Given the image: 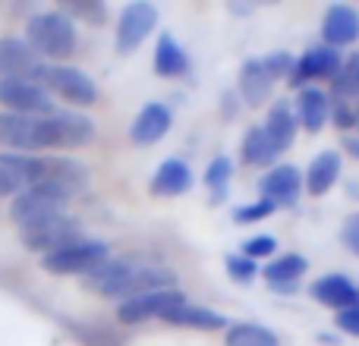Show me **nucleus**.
Listing matches in <instances>:
<instances>
[{
  "label": "nucleus",
  "instance_id": "1",
  "mask_svg": "<svg viewBox=\"0 0 359 346\" xmlns=\"http://www.w3.org/2000/svg\"><path fill=\"white\" fill-rule=\"evenodd\" d=\"M25 41H29V48L35 50L44 63H60L76 50L79 35H76V22L67 13L48 10V13H38V16L29 19V25H25Z\"/></svg>",
  "mask_w": 359,
  "mask_h": 346
},
{
  "label": "nucleus",
  "instance_id": "2",
  "mask_svg": "<svg viewBox=\"0 0 359 346\" xmlns=\"http://www.w3.org/2000/svg\"><path fill=\"white\" fill-rule=\"evenodd\" d=\"M54 113H48V117H25V113L4 111L0 113V145H4V148H13L16 155L60 148Z\"/></svg>",
  "mask_w": 359,
  "mask_h": 346
},
{
  "label": "nucleus",
  "instance_id": "3",
  "mask_svg": "<svg viewBox=\"0 0 359 346\" xmlns=\"http://www.w3.org/2000/svg\"><path fill=\"white\" fill-rule=\"evenodd\" d=\"M69 192L57 183H48V179H38L32 183L29 189H22L10 205V217L19 223V230L32 227V223H41L50 221L57 214H67V202H69Z\"/></svg>",
  "mask_w": 359,
  "mask_h": 346
},
{
  "label": "nucleus",
  "instance_id": "4",
  "mask_svg": "<svg viewBox=\"0 0 359 346\" xmlns=\"http://www.w3.org/2000/svg\"><path fill=\"white\" fill-rule=\"evenodd\" d=\"M32 79L48 88L50 95H60L73 107H92L98 101V85L92 82V76L76 67H67V63H41Z\"/></svg>",
  "mask_w": 359,
  "mask_h": 346
},
{
  "label": "nucleus",
  "instance_id": "5",
  "mask_svg": "<svg viewBox=\"0 0 359 346\" xmlns=\"http://www.w3.org/2000/svg\"><path fill=\"white\" fill-rule=\"evenodd\" d=\"M19 233H22V246L32 249V252H38L41 258L44 255L60 252V249L73 246V242H79V240H86L82 223L69 214H57V217H50V221L32 223V227L19 230Z\"/></svg>",
  "mask_w": 359,
  "mask_h": 346
},
{
  "label": "nucleus",
  "instance_id": "6",
  "mask_svg": "<svg viewBox=\"0 0 359 346\" xmlns=\"http://www.w3.org/2000/svg\"><path fill=\"white\" fill-rule=\"evenodd\" d=\"M158 29V6L149 0H133L123 6L117 22V38H114V48L117 54L130 57L142 48V41Z\"/></svg>",
  "mask_w": 359,
  "mask_h": 346
},
{
  "label": "nucleus",
  "instance_id": "7",
  "mask_svg": "<svg viewBox=\"0 0 359 346\" xmlns=\"http://www.w3.org/2000/svg\"><path fill=\"white\" fill-rule=\"evenodd\" d=\"M0 107L25 117H48L57 111L50 92L35 79H0Z\"/></svg>",
  "mask_w": 359,
  "mask_h": 346
},
{
  "label": "nucleus",
  "instance_id": "8",
  "mask_svg": "<svg viewBox=\"0 0 359 346\" xmlns=\"http://www.w3.org/2000/svg\"><path fill=\"white\" fill-rule=\"evenodd\" d=\"M111 258V246L98 240H79L54 255H44L41 265L50 274H92L101 261Z\"/></svg>",
  "mask_w": 359,
  "mask_h": 346
},
{
  "label": "nucleus",
  "instance_id": "9",
  "mask_svg": "<svg viewBox=\"0 0 359 346\" xmlns=\"http://www.w3.org/2000/svg\"><path fill=\"white\" fill-rule=\"evenodd\" d=\"M344 67V57L337 48H328V44H316V48L303 50V57L297 60L290 73V85L306 88L309 82L316 79H334Z\"/></svg>",
  "mask_w": 359,
  "mask_h": 346
},
{
  "label": "nucleus",
  "instance_id": "10",
  "mask_svg": "<svg viewBox=\"0 0 359 346\" xmlns=\"http://www.w3.org/2000/svg\"><path fill=\"white\" fill-rule=\"evenodd\" d=\"M186 296L180 290H158V293H145V296H136V299H126V303L117 305V318L126 324H142L149 318H161L168 312H174L177 305H183Z\"/></svg>",
  "mask_w": 359,
  "mask_h": 346
},
{
  "label": "nucleus",
  "instance_id": "11",
  "mask_svg": "<svg viewBox=\"0 0 359 346\" xmlns=\"http://www.w3.org/2000/svg\"><path fill=\"white\" fill-rule=\"evenodd\" d=\"M41 179V155H16L0 151V198H16L22 189Z\"/></svg>",
  "mask_w": 359,
  "mask_h": 346
},
{
  "label": "nucleus",
  "instance_id": "12",
  "mask_svg": "<svg viewBox=\"0 0 359 346\" xmlns=\"http://www.w3.org/2000/svg\"><path fill=\"white\" fill-rule=\"evenodd\" d=\"M41 63L25 38H0V79H32Z\"/></svg>",
  "mask_w": 359,
  "mask_h": 346
},
{
  "label": "nucleus",
  "instance_id": "13",
  "mask_svg": "<svg viewBox=\"0 0 359 346\" xmlns=\"http://www.w3.org/2000/svg\"><path fill=\"white\" fill-rule=\"evenodd\" d=\"M312 296L316 303H322L325 309H334L337 315L350 309H359V286L347 274H325L312 284Z\"/></svg>",
  "mask_w": 359,
  "mask_h": 346
},
{
  "label": "nucleus",
  "instance_id": "14",
  "mask_svg": "<svg viewBox=\"0 0 359 346\" xmlns=\"http://www.w3.org/2000/svg\"><path fill=\"white\" fill-rule=\"evenodd\" d=\"M170 126H174V113H170V107L161 104V101H149V104L139 111V117L133 120L130 139L136 145H155L168 136Z\"/></svg>",
  "mask_w": 359,
  "mask_h": 346
},
{
  "label": "nucleus",
  "instance_id": "15",
  "mask_svg": "<svg viewBox=\"0 0 359 346\" xmlns=\"http://www.w3.org/2000/svg\"><path fill=\"white\" fill-rule=\"evenodd\" d=\"M322 38L328 48H347L359 41V10L350 4L328 6L322 19Z\"/></svg>",
  "mask_w": 359,
  "mask_h": 346
},
{
  "label": "nucleus",
  "instance_id": "16",
  "mask_svg": "<svg viewBox=\"0 0 359 346\" xmlns=\"http://www.w3.org/2000/svg\"><path fill=\"white\" fill-rule=\"evenodd\" d=\"M306 271H309V261H306L303 255L284 252L262 268V277H265V284L271 286L274 293H297L299 280L306 277Z\"/></svg>",
  "mask_w": 359,
  "mask_h": 346
},
{
  "label": "nucleus",
  "instance_id": "17",
  "mask_svg": "<svg viewBox=\"0 0 359 346\" xmlns=\"http://www.w3.org/2000/svg\"><path fill=\"white\" fill-rule=\"evenodd\" d=\"M303 186H306V177L293 167V164H278V167H271L265 177H262L259 189H262V198H271V202L280 208V205L297 202Z\"/></svg>",
  "mask_w": 359,
  "mask_h": 346
},
{
  "label": "nucleus",
  "instance_id": "18",
  "mask_svg": "<svg viewBox=\"0 0 359 346\" xmlns=\"http://www.w3.org/2000/svg\"><path fill=\"white\" fill-rule=\"evenodd\" d=\"M262 130L268 132V139H271V145L278 148V155H284L293 145L297 130H299L297 111H293L290 101H274V104L268 107V117H265V123H262Z\"/></svg>",
  "mask_w": 359,
  "mask_h": 346
},
{
  "label": "nucleus",
  "instance_id": "19",
  "mask_svg": "<svg viewBox=\"0 0 359 346\" xmlns=\"http://www.w3.org/2000/svg\"><path fill=\"white\" fill-rule=\"evenodd\" d=\"M293 111H297V120L303 130L309 132H322L325 123L331 117V98L316 85H306L299 88L297 101H293Z\"/></svg>",
  "mask_w": 359,
  "mask_h": 346
},
{
  "label": "nucleus",
  "instance_id": "20",
  "mask_svg": "<svg viewBox=\"0 0 359 346\" xmlns=\"http://www.w3.org/2000/svg\"><path fill=\"white\" fill-rule=\"evenodd\" d=\"M41 179L63 186L69 195H76V192H82L88 186V170L79 161H73V158L41 155Z\"/></svg>",
  "mask_w": 359,
  "mask_h": 346
},
{
  "label": "nucleus",
  "instance_id": "21",
  "mask_svg": "<svg viewBox=\"0 0 359 346\" xmlns=\"http://www.w3.org/2000/svg\"><path fill=\"white\" fill-rule=\"evenodd\" d=\"M142 261H145L142 255H123V258H114L111 255V258L101 261L92 274H86V286L95 293H101V296H111L114 286H117L130 271H136Z\"/></svg>",
  "mask_w": 359,
  "mask_h": 346
},
{
  "label": "nucleus",
  "instance_id": "22",
  "mask_svg": "<svg viewBox=\"0 0 359 346\" xmlns=\"http://www.w3.org/2000/svg\"><path fill=\"white\" fill-rule=\"evenodd\" d=\"M164 324L192 328V331H224V328H230V321L221 315V312H211L198 303H189V299H186L183 305H177L174 312H168V315H164Z\"/></svg>",
  "mask_w": 359,
  "mask_h": 346
},
{
  "label": "nucleus",
  "instance_id": "23",
  "mask_svg": "<svg viewBox=\"0 0 359 346\" xmlns=\"http://www.w3.org/2000/svg\"><path fill=\"white\" fill-rule=\"evenodd\" d=\"M155 73L161 79H180V76L189 73V54L183 50V44L177 41L170 32H164L155 44V60H151Z\"/></svg>",
  "mask_w": 359,
  "mask_h": 346
},
{
  "label": "nucleus",
  "instance_id": "24",
  "mask_svg": "<svg viewBox=\"0 0 359 346\" xmlns=\"http://www.w3.org/2000/svg\"><path fill=\"white\" fill-rule=\"evenodd\" d=\"M192 189V167L183 161V158H168L161 167L151 177V192L155 195H183V192Z\"/></svg>",
  "mask_w": 359,
  "mask_h": 346
},
{
  "label": "nucleus",
  "instance_id": "25",
  "mask_svg": "<svg viewBox=\"0 0 359 346\" xmlns=\"http://www.w3.org/2000/svg\"><path fill=\"white\" fill-rule=\"evenodd\" d=\"M274 79L268 76V69L262 67V60H246L240 67V98L249 107H259L271 98Z\"/></svg>",
  "mask_w": 359,
  "mask_h": 346
},
{
  "label": "nucleus",
  "instance_id": "26",
  "mask_svg": "<svg viewBox=\"0 0 359 346\" xmlns=\"http://www.w3.org/2000/svg\"><path fill=\"white\" fill-rule=\"evenodd\" d=\"M341 179V151H322L312 158L309 170H306V189L312 195H325L334 189V183Z\"/></svg>",
  "mask_w": 359,
  "mask_h": 346
},
{
  "label": "nucleus",
  "instance_id": "27",
  "mask_svg": "<svg viewBox=\"0 0 359 346\" xmlns=\"http://www.w3.org/2000/svg\"><path fill=\"white\" fill-rule=\"evenodd\" d=\"M54 123H57V142H60V148H79V145L92 142V136H95V123L86 113L57 111Z\"/></svg>",
  "mask_w": 359,
  "mask_h": 346
},
{
  "label": "nucleus",
  "instance_id": "28",
  "mask_svg": "<svg viewBox=\"0 0 359 346\" xmlns=\"http://www.w3.org/2000/svg\"><path fill=\"white\" fill-rule=\"evenodd\" d=\"M240 158L246 167H271L280 155L262 126H249L246 136H243V145H240Z\"/></svg>",
  "mask_w": 359,
  "mask_h": 346
},
{
  "label": "nucleus",
  "instance_id": "29",
  "mask_svg": "<svg viewBox=\"0 0 359 346\" xmlns=\"http://www.w3.org/2000/svg\"><path fill=\"white\" fill-rule=\"evenodd\" d=\"M224 346H280V340L271 328H265V324L240 321V324H230L227 328Z\"/></svg>",
  "mask_w": 359,
  "mask_h": 346
},
{
  "label": "nucleus",
  "instance_id": "30",
  "mask_svg": "<svg viewBox=\"0 0 359 346\" xmlns=\"http://www.w3.org/2000/svg\"><path fill=\"white\" fill-rule=\"evenodd\" d=\"M230 177H233V161L227 155L211 158V164L205 167V189H208L211 202H224L227 198Z\"/></svg>",
  "mask_w": 359,
  "mask_h": 346
},
{
  "label": "nucleus",
  "instance_id": "31",
  "mask_svg": "<svg viewBox=\"0 0 359 346\" xmlns=\"http://www.w3.org/2000/svg\"><path fill=\"white\" fill-rule=\"evenodd\" d=\"M331 82H334V101H353L356 88H359V54L347 57L341 73H337Z\"/></svg>",
  "mask_w": 359,
  "mask_h": 346
},
{
  "label": "nucleus",
  "instance_id": "32",
  "mask_svg": "<svg viewBox=\"0 0 359 346\" xmlns=\"http://www.w3.org/2000/svg\"><path fill=\"white\" fill-rule=\"evenodd\" d=\"M224 268H227L230 280H236V284H252V280L259 277V261L246 258L243 252H230L227 258H224Z\"/></svg>",
  "mask_w": 359,
  "mask_h": 346
},
{
  "label": "nucleus",
  "instance_id": "33",
  "mask_svg": "<svg viewBox=\"0 0 359 346\" xmlns=\"http://www.w3.org/2000/svg\"><path fill=\"white\" fill-rule=\"evenodd\" d=\"M274 211H278V205H274L271 198H259V202H249V205H240V208H233V221L236 223H255V221H265V217H271Z\"/></svg>",
  "mask_w": 359,
  "mask_h": 346
},
{
  "label": "nucleus",
  "instance_id": "34",
  "mask_svg": "<svg viewBox=\"0 0 359 346\" xmlns=\"http://www.w3.org/2000/svg\"><path fill=\"white\" fill-rule=\"evenodd\" d=\"M262 67H265L268 76L278 82V79H290V73H293V67H297V60H293L287 50H274V54L262 57Z\"/></svg>",
  "mask_w": 359,
  "mask_h": 346
},
{
  "label": "nucleus",
  "instance_id": "35",
  "mask_svg": "<svg viewBox=\"0 0 359 346\" xmlns=\"http://www.w3.org/2000/svg\"><path fill=\"white\" fill-rule=\"evenodd\" d=\"M246 258H252V261H259V258H271L274 252H278V240L274 236H268V233H262V236H249L246 242H243V249H240Z\"/></svg>",
  "mask_w": 359,
  "mask_h": 346
},
{
  "label": "nucleus",
  "instance_id": "36",
  "mask_svg": "<svg viewBox=\"0 0 359 346\" xmlns=\"http://www.w3.org/2000/svg\"><path fill=\"white\" fill-rule=\"evenodd\" d=\"M341 242L350 249L353 255H359V211L344 217V227H341Z\"/></svg>",
  "mask_w": 359,
  "mask_h": 346
},
{
  "label": "nucleus",
  "instance_id": "37",
  "mask_svg": "<svg viewBox=\"0 0 359 346\" xmlns=\"http://www.w3.org/2000/svg\"><path fill=\"white\" fill-rule=\"evenodd\" d=\"M337 328L350 337H359V309H350V312H341L337 315Z\"/></svg>",
  "mask_w": 359,
  "mask_h": 346
},
{
  "label": "nucleus",
  "instance_id": "38",
  "mask_svg": "<svg viewBox=\"0 0 359 346\" xmlns=\"http://www.w3.org/2000/svg\"><path fill=\"white\" fill-rule=\"evenodd\" d=\"M344 151H350V155L359 161V136H347V139H344Z\"/></svg>",
  "mask_w": 359,
  "mask_h": 346
},
{
  "label": "nucleus",
  "instance_id": "39",
  "mask_svg": "<svg viewBox=\"0 0 359 346\" xmlns=\"http://www.w3.org/2000/svg\"><path fill=\"white\" fill-rule=\"evenodd\" d=\"M353 104H356V107H359V88H356V98H353Z\"/></svg>",
  "mask_w": 359,
  "mask_h": 346
}]
</instances>
